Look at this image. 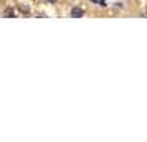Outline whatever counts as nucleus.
<instances>
[{"label": "nucleus", "instance_id": "2", "mask_svg": "<svg viewBox=\"0 0 147 142\" xmlns=\"http://www.w3.org/2000/svg\"><path fill=\"white\" fill-rule=\"evenodd\" d=\"M5 15H10V17H12V15H13V10H12V8H8V10H5Z\"/></svg>", "mask_w": 147, "mask_h": 142}, {"label": "nucleus", "instance_id": "3", "mask_svg": "<svg viewBox=\"0 0 147 142\" xmlns=\"http://www.w3.org/2000/svg\"><path fill=\"white\" fill-rule=\"evenodd\" d=\"M48 2H51V3H55V2H56V0H48Z\"/></svg>", "mask_w": 147, "mask_h": 142}, {"label": "nucleus", "instance_id": "1", "mask_svg": "<svg viewBox=\"0 0 147 142\" xmlns=\"http://www.w3.org/2000/svg\"><path fill=\"white\" fill-rule=\"evenodd\" d=\"M83 8H80V7H74L73 10H71V17H74V18H80V17H83Z\"/></svg>", "mask_w": 147, "mask_h": 142}]
</instances>
